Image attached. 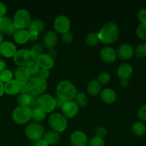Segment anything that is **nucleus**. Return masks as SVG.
Wrapping results in <instances>:
<instances>
[{"instance_id":"f257e3e1","label":"nucleus","mask_w":146,"mask_h":146,"mask_svg":"<svg viewBox=\"0 0 146 146\" xmlns=\"http://www.w3.org/2000/svg\"><path fill=\"white\" fill-rule=\"evenodd\" d=\"M119 32V28L116 24L113 22L106 23L98 33V39L105 44H114L118 40Z\"/></svg>"},{"instance_id":"f03ea898","label":"nucleus","mask_w":146,"mask_h":146,"mask_svg":"<svg viewBox=\"0 0 146 146\" xmlns=\"http://www.w3.org/2000/svg\"><path fill=\"white\" fill-rule=\"evenodd\" d=\"M77 93V89L74 84L68 80L61 81L56 86L57 97L65 102L73 101Z\"/></svg>"},{"instance_id":"7ed1b4c3","label":"nucleus","mask_w":146,"mask_h":146,"mask_svg":"<svg viewBox=\"0 0 146 146\" xmlns=\"http://www.w3.org/2000/svg\"><path fill=\"white\" fill-rule=\"evenodd\" d=\"M29 88V94L41 96L44 94L47 89V82L38 76L29 78L27 83Z\"/></svg>"},{"instance_id":"20e7f679","label":"nucleus","mask_w":146,"mask_h":146,"mask_svg":"<svg viewBox=\"0 0 146 146\" xmlns=\"http://www.w3.org/2000/svg\"><path fill=\"white\" fill-rule=\"evenodd\" d=\"M32 108L29 106H19L14 110L12 113V118L17 124L27 123L31 119Z\"/></svg>"},{"instance_id":"39448f33","label":"nucleus","mask_w":146,"mask_h":146,"mask_svg":"<svg viewBox=\"0 0 146 146\" xmlns=\"http://www.w3.org/2000/svg\"><path fill=\"white\" fill-rule=\"evenodd\" d=\"M14 63L20 67H26L31 62L35 61L36 57L30 49L21 48L17 51L13 56Z\"/></svg>"},{"instance_id":"423d86ee","label":"nucleus","mask_w":146,"mask_h":146,"mask_svg":"<svg viewBox=\"0 0 146 146\" xmlns=\"http://www.w3.org/2000/svg\"><path fill=\"white\" fill-rule=\"evenodd\" d=\"M12 21L19 30L25 29L31 23V15L27 9H21L16 11Z\"/></svg>"},{"instance_id":"0eeeda50","label":"nucleus","mask_w":146,"mask_h":146,"mask_svg":"<svg viewBox=\"0 0 146 146\" xmlns=\"http://www.w3.org/2000/svg\"><path fill=\"white\" fill-rule=\"evenodd\" d=\"M48 123L53 131L58 133L65 131L68 125L66 118L62 114L58 113H54L50 115L48 118Z\"/></svg>"},{"instance_id":"6e6552de","label":"nucleus","mask_w":146,"mask_h":146,"mask_svg":"<svg viewBox=\"0 0 146 146\" xmlns=\"http://www.w3.org/2000/svg\"><path fill=\"white\" fill-rule=\"evenodd\" d=\"M44 133V128L38 123H30L25 128L26 135L32 141H37L42 139Z\"/></svg>"},{"instance_id":"1a4fd4ad","label":"nucleus","mask_w":146,"mask_h":146,"mask_svg":"<svg viewBox=\"0 0 146 146\" xmlns=\"http://www.w3.org/2000/svg\"><path fill=\"white\" fill-rule=\"evenodd\" d=\"M38 107L44 112H52L56 108L55 98L49 94H42L38 97Z\"/></svg>"},{"instance_id":"9d476101","label":"nucleus","mask_w":146,"mask_h":146,"mask_svg":"<svg viewBox=\"0 0 146 146\" xmlns=\"http://www.w3.org/2000/svg\"><path fill=\"white\" fill-rule=\"evenodd\" d=\"M54 27L56 31L59 34H64L69 31L71 27V22L69 19L64 15H59L55 19L54 22Z\"/></svg>"},{"instance_id":"9b49d317","label":"nucleus","mask_w":146,"mask_h":146,"mask_svg":"<svg viewBox=\"0 0 146 146\" xmlns=\"http://www.w3.org/2000/svg\"><path fill=\"white\" fill-rule=\"evenodd\" d=\"M78 111H79V107L74 101H66L61 108L62 115L66 119L74 118L78 114Z\"/></svg>"},{"instance_id":"f8f14e48","label":"nucleus","mask_w":146,"mask_h":146,"mask_svg":"<svg viewBox=\"0 0 146 146\" xmlns=\"http://www.w3.org/2000/svg\"><path fill=\"white\" fill-rule=\"evenodd\" d=\"M35 62L41 68L48 70L52 68L55 64L54 59L51 56L48 55V54H44V53L36 57Z\"/></svg>"},{"instance_id":"ddd939ff","label":"nucleus","mask_w":146,"mask_h":146,"mask_svg":"<svg viewBox=\"0 0 146 146\" xmlns=\"http://www.w3.org/2000/svg\"><path fill=\"white\" fill-rule=\"evenodd\" d=\"M71 145L73 146H87L88 138L84 132L81 131H76L71 134Z\"/></svg>"},{"instance_id":"4468645a","label":"nucleus","mask_w":146,"mask_h":146,"mask_svg":"<svg viewBox=\"0 0 146 146\" xmlns=\"http://www.w3.org/2000/svg\"><path fill=\"white\" fill-rule=\"evenodd\" d=\"M117 57L122 60H128L134 55V48L131 44H124L118 47L116 51Z\"/></svg>"},{"instance_id":"2eb2a0df","label":"nucleus","mask_w":146,"mask_h":146,"mask_svg":"<svg viewBox=\"0 0 146 146\" xmlns=\"http://www.w3.org/2000/svg\"><path fill=\"white\" fill-rule=\"evenodd\" d=\"M100 57L104 62L112 64L117 58L116 51L112 47L105 46L100 51Z\"/></svg>"},{"instance_id":"dca6fc26","label":"nucleus","mask_w":146,"mask_h":146,"mask_svg":"<svg viewBox=\"0 0 146 146\" xmlns=\"http://www.w3.org/2000/svg\"><path fill=\"white\" fill-rule=\"evenodd\" d=\"M17 51L16 46L9 41H4L0 45V54L7 58L14 56Z\"/></svg>"},{"instance_id":"f3484780","label":"nucleus","mask_w":146,"mask_h":146,"mask_svg":"<svg viewBox=\"0 0 146 146\" xmlns=\"http://www.w3.org/2000/svg\"><path fill=\"white\" fill-rule=\"evenodd\" d=\"M133 70L132 66L128 63H124L118 67L117 75L121 81L128 80L133 74Z\"/></svg>"},{"instance_id":"a211bd4d","label":"nucleus","mask_w":146,"mask_h":146,"mask_svg":"<svg viewBox=\"0 0 146 146\" xmlns=\"http://www.w3.org/2000/svg\"><path fill=\"white\" fill-rule=\"evenodd\" d=\"M57 42H58V36H57L56 32L53 31H47L44 34L43 43L46 48H48V49L54 48V47L56 45Z\"/></svg>"},{"instance_id":"6ab92c4d","label":"nucleus","mask_w":146,"mask_h":146,"mask_svg":"<svg viewBox=\"0 0 146 146\" xmlns=\"http://www.w3.org/2000/svg\"><path fill=\"white\" fill-rule=\"evenodd\" d=\"M14 76L15 78L16 81H18L21 84H24L27 83V81L31 78L29 73L27 71L26 67H20L19 66L15 70L14 74Z\"/></svg>"},{"instance_id":"aec40b11","label":"nucleus","mask_w":146,"mask_h":146,"mask_svg":"<svg viewBox=\"0 0 146 146\" xmlns=\"http://www.w3.org/2000/svg\"><path fill=\"white\" fill-rule=\"evenodd\" d=\"M21 84L15 79L11 80L4 84V93L8 95H15L20 91Z\"/></svg>"},{"instance_id":"412c9836","label":"nucleus","mask_w":146,"mask_h":146,"mask_svg":"<svg viewBox=\"0 0 146 146\" xmlns=\"http://www.w3.org/2000/svg\"><path fill=\"white\" fill-rule=\"evenodd\" d=\"M44 139L48 145H56L61 141V137L58 132L53 130L46 131L44 133Z\"/></svg>"},{"instance_id":"4be33fe9","label":"nucleus","mask_w":146,"mask_h":146,"mask_svg":"<svg viewBox=\"0 0 146 146\" xmlns=\"http://www.w3.org/2000/svg\"><path fill=\"white\" fill-rule=\"evenodd\" d=\"M117 95L115 91L111 88H105L101 92V98L103 102L106 104H111L116 100Z\"/></svg>"},{"instance_id":"5701e85b","label":"nucleus","mask_w":146,"mask_h":146,"mask_svg":"<svg viewBox=\"0 0 146 146\" xmlns=\"http://www.w3.org/2000/svg\"><path fill=\"white\" fill-rule=\"evenodd\" d=\"M87 91L91 96H97L101 92V85L97 80H91L87 86Z\"/></svg>"},{"instance_id":"b1692460","label":"nucleus","mask_w":146,"mask_h":146,"mask_svg":"<svg viewBox=\"0 0 146 146\" xmlns=\"http://www.w3.org/2000/svg\"><path fill=\"white\" fill-rule=\"evenodd\" d=\"M14 41L19 44H26L29 40V34L28 30L21 29L19 30L15 35L14 36Z\"/></svg>"},{"instance_id":"393cba45","label":"nucleus","mask_w":146,"mask_h":146,"mask_svg":"<svg viewBox=\"0 0 146 146\" xmlns=\"http://www.w3.org/2000/svg\"><path fill=\"white\" fill-rule=\"evenodd\" d=\"M132 131L137 136H143L146 133L145 125L143 122H141V121L134 123L132 125Z\"/></svg>"},{"instance_id":"a878e982","label":"nucleus","mask_w":146,"mask_h":146,"mask_svg":"<svg viewBox=\"0 0 146 146\" xmlns=\"http://www.w3.org/2000/svg\"><path fill=\"white\" fill-rule=\"evenodd\" d=\"M44 23L42 20L38 19H36L33 21H31L29 26L28 30H32V31H35L38 32V34L42 32L44 30Z\"/></svg>"},{"instance_id":"bb28decb","label":"nucleus","mask_w":146,"mask_h":146,"mask_svg":"<svg viewBox=\"0 0 146 146\" xmlns=\"http://www.w3.org/2000/svg\"><path fill=\"white\" fill-rule=\"evenodd\" d=\"M46 113L44 112L41 108L36 107L32 109V115H31V119L35 121L36 122H41L44 121L46 116Z\"/></svg>"},{"instance_id":"cd10ccee","label":"nucleus","mask_w":146,"mask_h":146,"mask_svg":"<svg viewBox=\"0 0 146 146\" xmlns=\"http://www.w3.org/2000/svg\"><path fill=\"white\" fill-rule=\"evenodd\" d=\"M86 44L90 47H94L98 44L99 39L98 37V33L92 32L88 34L86 37Z\"/></svg>"},{"instance_id":"c85d7f7f","label":"nucleus","mask_w":146,"mask_h":146,"mask_svg":"<svg viewBox=\"0 0 146 146\" xmlns=\"http://www.w3.org/2000/svg\"><path fill=\"white\" fill-rule=\"evenodd\" d=\"M75 102L78 107H85L88 104V99L84 93H77L75 97Z\"/></svg>"},{"instance_id":"c756f323","label":"nucleus","mask_w":146,"mask_h":146,"mask_svg":"<svg viewBox=\"0 0 146 146\" xmlns=\"http://www.w3.org/2000/svg\"><path fill=\"white\" fill-rule=\"evenodd\" d=\"M26 68H27L28 72L29 73L31 77L37 76H38L40 70H41V68L38 66V65L35 62V61L31 62V64H29L28 66H27Z\"/></svg>"},{"instance_id":"7c9ffc66","label":"nucleus","mask_w":146,"mask_h":146,"mask_svg":"<svg viewBox=\"0 0 146 146\" xmlns=\"http://www.w3.org/2000/svg\"><path fill=\"white\" fill-rule=\"evenodd\" d=\"M12 23V20L9 17L6 16L0 17V33H6L7 29Z\"/></svg>"},{"instance_id":"2f4dec72","label":"nucleus","mask_w":146,"mask_h":146,"mask_svg":"<svg viewBox=\"0 0 146 146\" xmlns=\"http://www.w3.org/2000/svg\"><path fill=\"white\" fill-rule=\"evenodd\" d=\"M134 55L138 58H145L146 57V47L144 44H139L134 49Z\"/></svg>"},{"instance_id":"473e14b6","label":"nucleus","mask_w":146,"mask_h":146,"mask_svg":"<svg viewBox=\"0 0 146 146\" xmlns=\"http://www.w3.org/2000/svg\"><path fill=\"white\" fill-rule=\"evenodd\" d=\"M136 34L140 39L146 41V22L141 23L136 29Z\"/></svg>"},{"instance_id":"72a5a7b5","label":"nucleus","mask_w":146,"mask_h":146,"mask_svg":"<svg viewBox=\"0 0 146 146\" xmlns=\"http://www.w3.org/2000/svg\"><path fill=\"white\" fill-rule=\"evenodd\" d=\"M13 76H14L13 73L10 70L5 69L0 73V81L6 84V83L12 80Z\"/></svg>"},{"instance_id":"f704fd0d","label":"nucleus","mask_w":146,"mask_h":146,"mask_svg":"<svg viewBox=\"0 0 146 146\" xmlns=\"http://www.w3.org/2000/svg\"><path fill=\"white\" fill-rule=\"evenodd\" d=\"M96 80L101 85V84H106L111 80V75L108 72L104 71V72H101V74H99Z\"/></svg>"},{"instance_id":"c9c22d12","label":"nucleus","mask_w":146,"mask_h":146,"mask_svg":"<svg viewBox=\"0 0 146 146\" xmlns=\"http://www.w3.org/2000/svg\"><path fill=\"white\" fill-rule=\"evenodd\" d=\"M88 146H105V142L103 138L95 136L88 142Z\"/></svg>"},{"instance_id":"e433bc0d","label":"nucleus","mask_w":146,"mask_h":146,"mask_svg":"<svg viewBox=\"0 0 146 146\" xmlns=\"http://www.w3.org/2000/svg\"><path fill=\"white\" fill-rule=\"evenodd\" d=\"M17 101L19 106H29V94H21L19 96Z\"/></svg>"},{"instance_id":"4c0bfd02","label":"nucleus","mask_w":146,"mask_h":146,"mask_svg":"<svg viewBox=\"0 0 146 146\" xmlns=\"http://www.w3.org/2000/svg\"><path fill=\"white\" fill-rule=\"evenodd\" d=\"M29 106L31 108H36L38 106V96L32 95V94H29Z\"/></svg>"},{"instance_id":"58836bf2","label":"nucleus","mask_w":146,"mask_h":146,"mask_svg":"<svg viewBox=\"0 0 146 146\" xmlns=\"http://www.w3.org/2000/svg\"><path fill=\"white\" fill-rule=\"evenodd\" d=\"M30 50H31L32 54L34 55V56L36 57L38 55H40V54H43L44 48H43V46L41 44H34Z\"/></svg>"},{"instance_id":"ea45409f","label":"nucleus","mask_w":146,"mask_h":146,"mask_svg":"<svg viewBox=\"0 0 146 146\" xmlns=\"http://www.w3.org/2000/svg\"><path fill=\"white\" fill-rule=\"evenodd\" d=\"M138 117L141 121H146V104L139 108L138 111Z\"/></svg>"},{"instance_id":"a19ab883","label":"nucleus","mask_w":146,"mask_h":146,"mask_svg":"<svg viewBox=\"0 0 146 146\" xmlns=\"http://www.w3.org/2000/svg\"><path fill=\"white\" fill-rule=\"evenodd\" d=\"M62 40L65 44H71L74 41V36L70 31L62 34Z\"/></svg>"},{"instance_id":"79ce46f5","label":"nucleus","mask_w":146,"mask_h":146,"mask_svg":"<svg viewBox=\"0 0 146 146\" xmlns=\"http://www.w3.org/2000/svg\"><path fill=\"white\" fill-rule=\"evenodd\" d=\"M19 31L18 29L16 27V26L14 24H11L8 27V28L7 29V31H6V34H8L9 36H14L16 34V33Z\"/></svg>"},{"instance_id":"37998d69","label":"nucleus","mask_w":146,"mask_h":146,"mask_svg":"<svg viewBox=\"0 0 146 146\" xmlns=\"http://www.w3.org/2000/svg\"><path fill=\"white\" fill-rule=\"evenodd\" d=\"M106 134L107 131L104 127H99V128H97L96 131V136L103 138V139L106 135Z\"/></svg>"},{"instance_id":"c03bdc74","label":"nucleus","mask_w":146,"mask_h":146,"mask_svg":"<svg viewBox=\"0 0 146 146\" xmlns=\"http://www.w3.org/2000/svg\"><path fill=\"white\" fill-rule=\"evenodd\" d=\"M138 19L141 23L146 22V9H141L138 13Z\"/></svg>"},{"instance_id":"a18cd8bd","label":"nucleus","mask_w":146,"mask_h":146,"mask_svg":"<svg viewBox=\"0 0 146 146\" xmlns=\"http://www.w3.org/2000/svg\"><path fill=\"white\" fill-rule=\"evenodd\" d=\"M50 76L49 70L41 68L39 74H38V76L41 77V78H43V79L46 80V78H48V76Z\"/></svg>"},{"instance_id":"49530a36","label":"nucleus","mask_w":146,"mask_h":146,"mask_svg":"<svg viewBox=\"0 0 146 146\" xmlns=\"http://www.w3.org/2000/svg\"><path fill=\"white\" fill-rule=\"evenodd\" d=\"M29 34V39L31 41H36L38 38V33L32 30H28Z\"/></svg>"},{"instance_id":"de8ad7c7","label":"nucleus","mask_w":146,"mask_h":146,"mask_svg":"<svg viewBox=\"0 0 146 146\" xmlns=\"http://www.w3.org/2000/svg\"><path fill=\"white\" fill-rule=\"evenodd\" d=\"M31 146H49L46 142L44 141V138L37 141H32Z\"/></svg>"},{"instance_id":"09e8293b","label":"nucleus","mask_w":146,"mask_h":146,"mask_svg":"<svg viewBox=\"0 0 146 146\" xmlns=\"http://www.w3.org/2000/svg\"><path fill=\"white\" fill-rule=\"evenodd\" d=\"M7 13V7L4 3L0 1V17H4Z\"/></svg>"},{"instance_id":"8fccbe9b","label":"nucleus","mask_w":146,"mask_h":146,"mask_svg":"<svg viewBox=\"0 0 146 146\" xmlns=\"http://www.w3.org/2000/svg\"><path fill=\"white\" fill-rule=\"evenodd\" d=\"M20 93L21 94H29V88L27 83L21 85V88H20Z\"/></svg>"},{"instance_id":"3c124183","label":"nucleus","mask_w":146,"mask_h":146,"mask_svg":"<svg viewBox=\"0 0 146 146\" xmlns=\"http://www.w3.org/2000/svg\"><path fill=\"white\" fill-rule=\"evenodd\" d=\"M55 102H56V108H62V106H64V104H65V101H62L61 99H60L59 98L56 97L55 98Z\"/></svg>"},{"instance_id":"603ef678","label":"nucleus","mask_w":146,"mask_h":146,"mask_svg":"<svg viewBox=\"0 0 146 146\" xmlns=\"http://www.w3.org/2000/svg\"><path fill=\"white\" fill-rule=\"evenodd\" d=\"M6 68H7V64H6V62L4 61H3V60L0 59V73L1 71H4L6 69Z\"/></svg>"},{"instance_id":"864d4df0","label":"nucleus","mask_w":146,"mask_h":146,"mask_svg":"<svg viewBox=\"0 0 146 146\" xmlns=\"http://www.w3.org/2000/svg\"><path fill=\"white\" fill-rule=\"evenodd\" d=\"M4 94V85L1 81H0V97L2 96Z\"/></svg>"},{"instance_id":"5fc2aeb1","label":"nucleus","mask_w":146,"mask_h":146,"mask_svg":"<svg viewBox=\"0 0 146 146\" xmlns=\"http://www.w3.org/2000/svg\"><path fill=\"white\" fill-rule=\"evenodd\" d=\"M128 84H129L128 80H122V81H121V85L123 88H126L128 86Z\"/></svg>"},{"instance_id":"6e6d98bb","label":"nucleus","mask_w":146,"mask_h":146,"mask_svg":"<svg viewBox=\"0 0 146 146\" xmlns=\"http://www.w3.org/2000/svg\"><path fill=\"white\" fill-rule=\"evenodd\" d=\"M49 50L50 51H49V52H48V54L49 56H51L54 58V57L56 56V50H54V48H51V49H49Z\"/></svg>"},{"instance_id":"4d7b16f0","label":"nucleus","mask_w":146,"mask_h":146,"mask_svg":"<svg viewBox=\"0 0 146 146\" xmlns=\"http://www.w3.org/2000/svg\"><path fill=\"white\" fill-rule=\"evenodd\" d=\"M3 42H4V36H3V35L1 34V33H0V45H1Z\"/></svg>"},{"instance_id":"13d9d810","label":"nucleus","mask_w":146,"mask_h":146,"mask_svg":"<svg viewBox=\"0 0 146 146\" xmlns=\"http://www.w3.org/2000/svg\"><path fill=\"white\" fill-rule=\"evenodd\" d=\"M144 45H145V47H146V42L145 43V44H144Z\"/></svg>"},{"instance_id":"bf43d9fd","label":"nucleus","mask_w":146,"mask_h":146,"mask_svg":"<svg viewBox=\"0 0 146 146\" xmlns=\"http://www.w3.org/2000/svg\"><path fill=\"white\" fill-rule=\"evenodd\" d=\"M67 146H73V145H67Z\"/></svg>"},{"instance_id":"052dcab7","label":"nucleus","mask_w":146,"mask_h":146,"mask_svg":"<svg viewBox=\"0 0 146 146\" xmlns=\"http://www.w3.org/2000/svg\"><path fill=\"white\" fill-rule=\"evenodd\" d=\"M0 56H1V54H0Z\"/></svg>"}]
</instances>
